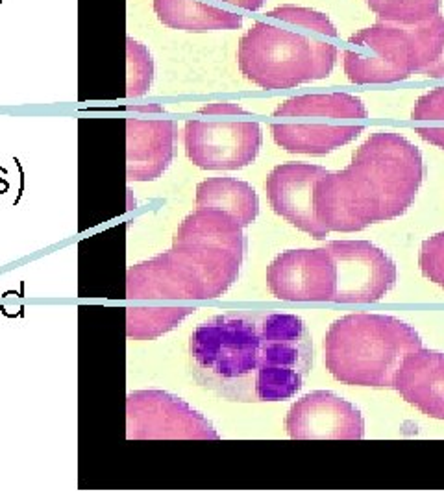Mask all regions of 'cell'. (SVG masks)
<instances>
[{"label":"cell","instance_id":"30bf717a","mask_svg":"<svg viewBox=\"0 0 444 499\" xmlns=\"http://www.w3.org/2000/svg\"><path fill=\"white\" fill-rule=\"evenodd\" d=\"M267 285L284 302H333L338 287L336 261L324 246L284 252L268 264Z\"/></svg>","mask_w":444,"mask_h":499},{"label":"cell","instance_id":"5b68a950","mask_svg":"<svg viewBox=\"0 0 444 499\" xmlns=\"http://www.w3.org/2000/svg\"><path fill=\"white\" fill-rule=\"evenodd\" d=\"M245 257L204 243L173 245L126 272L130 300H211L237 282Z\"/></svg>","mask_w":444,"mask_h":499},{"label":"cell","instance_id":"8fae6325","mask_svg":"<svg viewBox=\"0 0 444 499\" xmlns=\"http://www.w3.org/2000/svg\"><path fill=\"white\" fill-rule=\"evenodd\" d=\"M326 173L324 166L311 163H282L274 166L265 184L274 213L317 241L329 234L318 222L313 205L315 185Z\"/></svg>","mask_w":444,"mask_h":499},{"label":"cell","instance_id":"cb8c5ba5","mask_svg":"<svg viewBox=\"0 0 444 499\" xmlns=\"http://www.w3.org/2000/svg\"><path fill=\"white\" fill-rule=\"evenodd\" d=\"M413 121H444V87H437L422 95L413 111Z\"/></svg>","mask_w":444,"mask_h":499},{"label":"cell","instance_id":"ffe728a7","mask_svg":"<svg viewBox=\"0 0 444 499\" xmlns=\"http://www.w3.org/2000/svg\"><path fill=\"white\" fill-rule=\"evenodd\" d=\"M193 311L191 305L128 307L126 335L134 341H154L178 327Z\"/></svg>","mask_w":444,"mask_h":499},{"label":"cell","instance_id":"9a60e30c","mask_svg":"<svg viewBox=\"0 0 444 499\" xmlns=\"http://www.w3.org/2000/svg\"><path fill=\"white\" fill-rule=\"evenodd\" d=\"M361 125H288L270 126L274 143L291 154L324 155L352 143L363 134Z\"/></svg>","mask_w":444,"mask_h":499},{"label":"cell","instance_id":"6da1fadb","mask_svg":"<svg viewBox=\"0 0 444 499\" xmlns=\"http://www.w3.org/2000/svg\"><path fill=\"white\" fill-rule=\"evenodd\" d=\"M195 381L222 400L284 402L313 366V341L291 313L228 311L198 324L189 339Z\"/></svg>","mask_w":444,"mask_h":499},{"label":"cell","instance_id":"3957f363","mask_svg":"<svg viewBox=\"0 0 444 499\" xmlns=\"http://www.w3.org/2000/svg\"><path fill=\"white\" fill-rule=\"evenodd\" d=\"M280 25L256 21L241 37L237 64L243 76L261 89H291L324 80L338 60V37L326 14L302 6H280L267 14Z\"/></svg>","mask_w":444,"mask_h":499},{"label":"cell","instance_id":"ac0fdd59","mask_svg":"<svg viewBox=\"0 0 444 499\" xmlns=\"http://www.w3.org/2000/svg\"><path fill=\"white\" fill-rule=\"evenodd\" d=\"M197 207L225 211L247 228L259 215V198L247 182L236 178H209L197 185Z\"/></svg>","mask_w":444,"mask_h":499},{"label":"cell","instance_id":"484cf974","mask_svg":"<svg viewBox=\"0 0 444 499\" xmlns=\"http://www.w3.org/2000/svg\"><path fill=\"white\" fill-rule=\"evenodd\" d=\"M415 132L429 145L444 150V126H419Z\"/></svg>","mask_w":444,"mask_h":499},{"label":"cell","instance_id":"7a4b0ae2","mask_svg":"<svg viewBox=\"0 0 444 499\" xmlns=\"http://www.w3.org/2000/svg\"><path fill=\"white\" fill-rule=\"evenodd\" d=\"M419 146L395 132L372 134L343 171L326 173L315 185L313 205L328 232L352 234L404 215L422 185Z\"/></svg>","mask_w":444,"mask_h":499},{"label":"cell","instance_id":"52a82bcc","mask_svg":"<svg viewBox=\"0 0 444 499\" xmlns=\"http://www.w3.org/2000/svg\"><path fill=\"white\" fill-rule=\"evenodd\" d=\"M128 440H217L211 422L182 398L163 391L126 396Z\"/></svg>","mask_w":444,"mask_h":499},{"label":"cell","instance_id":"44dd1931","mask_svg":"<svg viewBox=\"0 0 444 499\" xmlns=\"http://www.w3.org/2000/svg\"><path fill=\"white\" fill-rule=\"evenodd\" d=\"M381 23L415 25L439 15L440 0H367Z\"/></svg>","mask_w":444,"mask_h":499},{"label":"cell","instance_id":"7c38bea8","mask_svg":"<svg viewBox=\"0 0 444 499\" xmlns=\"http://www.w3.org/2000/svg\"><path fill=\"white\" fill-rule=\"evenodd\" d=\"M286 429L295 440H359L365 436V420L350 402L315 391L293 404Z\"/></svg>","mask_w":444,"mask_h":499},{"label":"cell","instance_id":"5bb4252c","mask_svg":"<svg viewBox=\"0 0 444 499\" xmlns=\"http://www.w3.org/2000/svg\"><path fill=\"white\" fill-rule=\"evenodd\" d=\"M393 386L422 414L444 420V354L417 350L399 368Z\"/></svg>","mask_w":444,"mask_h":499},{"label":"cell","instance_id":"d6986e66","mask_svg":"<svg viewBox=\"0 0 444 499\" xmlns=\"http://www.w3.org/2000/svg\"><path fill=\"white\" fill-rule=\"evenodd\" d=\"M274 117H331L367 119L368 114L361 98L347 93L293 96L276 107Z\"/></svg>","mask_w":444,"mask_h":499},{"label":"cell","instance_id":"7402d4cb","mask_svg":"<svg viewBox=\"0 0 444 499\" xmlns=\"http://www.w3.org/2000/svg\"><path fill=\"white\" fill-rule=\"evenodd\" d=\"M154 80V60L148 48L126 37V96L137 98L148 93Z\"/></svg>","mask_w":444,"mask_h":499},{"label":"cell","instance_id":"e0dca14e","mask_svg":"<svg viewBox=\"0 0 444 499\" xmlns=\"http://www.w3.org/2000/svg\"><path fill=\"white\" fill-rule=\"evenodd\" d=\"M157 19L173 30L204 34L213 30H239L243 17L197 0H154Z\"/></svg>","mask_w":444,"mask_h":499},{"label":"cell","instance_id":"4316f807","mask_svg":"<svg viewBox=\"0 0 444 499\" xmlns=\"http://www.w3.org/2000/svg\"><path fill=\"white\" fill-rule=\"evenodd\" d=\"M422 76L426 78H435V80H444V46H442V52L439 58L435 62H431L426 69L420 71Z\"/></svg>","mask_w":444,"mask_h":499},{"label":"cell","instance_id":"8992f818","mask_svg":"<svg viewBox=\"0 0 444 499\" xmlns=\"http://www.w3.org/2000/svg\"><path fill=\"white\" fill-rule=\"evenodd\" d=\"M354 48L343 50L345 73L352 84H399L420 75L444 46V17L400 25L378 21L348 37Z\"/></svg>","mask_w":444,"mask_h":499},{"label":"cell","instance_id":"4fadbf2b","mask_svg":"<svg viewBox=\"0 0 444 499\" xmlns=\"http://www.w3.org/2000/svg\"><path fill=\"white\" fill-rule=\"evenodd\" d=\"M178 126L175 121H126V178L154 182L169 169L175 157Z\"/></svg>","mask_w":444,"mask_h":499},{"label":"cell","instance_id":"83f0119b","mask_svg":"<svg viewBox=\"0 0 444 499\" xmlns=\"http://www.w3.org/2000/svg\"><path fill=\"white\" fill-rule=\"evenodd\" d=\"M222 3H228L239 10H247V12H257L263 8V5L267 0H222Z\"/></svg>","mask_w":444,"mask_h":499},{"label":"cell","instance_id":"d4e9b609","mask_svg":"<svg viewBox=\"0 0 444 499\" xmlns=\"http://www.w3.org/2000/svg\"><path fill=\"white\" fill-rule=\"evenodd\" d=\"M200 115H247L248 111L234 102H215L198 109Z\"/></svg>","mask_w":444,"mask_h":499},{"label":"cell","instance_id":"9c48e42d","mask_svg":"<svg viewBox=\"0 0 444 499\" xmlns=\"http://www.w3.org/2000/svg\"><path fill=\"white\" fill-rule=\"evenodd\" d=\"M186 154L204 171H239L252 165L259 154L263 134L257 123L187 121Z\"/></svg>","mask_w":444,"mask_h":499},{"label":"cell","instance_id":"603a6c76","mask_svg":"<svg viewBox=\"0 0 444 499\" xmlns=\"http://www.w3.org/2000/svg\"><path fill=\"white\" fill-rule=\"evenodd\" d=\"M419 266L429 282L444 289V232L422 243Z\"/></svg>","mask_w":444,"mask_h":499},{"label":"cell","instance_id":"2e32d148","mask_svg":"<svg viewBox=\"0 0 444 499\" xmlns=\"http://www.w3.org/2000/svg\"><path fill=\"white\" fill-rule=\"evenodd\" d=\"M243 230L245 228L239 225V222L225 211L197 209L186 216V220L182 222L173 239V245H182V243L215 245V246L228 248L245 257L247 237Z\"/></svg>","mask_w":444,"mask_h":499},{"label":"cell","instance_id":"ba28073f","mask_svg":"<svg viewBox=\"0 0 444 499\" xmlns=\"http://www.w3.org/2000/svg\"><path fill=\"white\" fill-rule=\"evenodd\" d=\"M336 261V304H374L397 284V264L368 241H331L324 246Z\"/></svg>","mask_w":444,"mask_h":499},{"label":"cell","instance_id":"f1b7e54d","mask_svg":"<svg viewBox=\"0 0 444 499\" xmlns=\"http://www.w3.org/2000/svg\"><path fill=\"white\" fill-rule=\"evenodd\" d=\"M128 109L141 111V114H163V111H165L161 105H156V104H150V105H134V107H128Z\"/></svg>","mask_w":444,"mask_h":499},{"label":"cell","instance_id":"277c9868","mask_svg":"<svg viewBox=\"0 0 444 499\" xmlns=\"http://www.w3.org/2000/svg\"><path fill=\"white\" fill-rule=\"evenodd\" d=\"M413 325L385 314L358 313L333 322L324 339V363L341 383L393 386L404 359L420 350Z\"/></svg>","mask_w":444,"mask_h":499}]
</instances>
